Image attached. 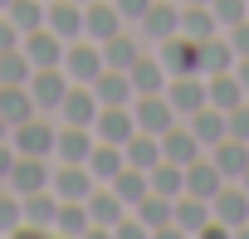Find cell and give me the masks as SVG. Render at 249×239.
<instances>
[{"mask_svg":"<svg viewBox=\"0 0 249 239\" xmlns=\"http://www.w3.org/2000/svg\"><path fill=\"white\" fill-rule=\"evenodd\" d=\"M69 83H73V78H69V73H64V64H59V68H35L25 88H30L35 107L54 117V112H59V102H64V93H69Z\"/></svg>","mask_w":249,"mask_h":239,"instance_id":"3","label":"cell"},{"mask_svg":"<svg viewBox=\"0 0 249 239\" xmlns=\"http://www.w3.org/2000/svg\"><path fill=\"white\" fill-rule=\"evenodd\" d=\"M225 186V176H220V166L210 161V152L205 156H196L191 166H186V190L191 195H200V200H215V190Z\"/></svg>","mask_w":249,"mask_h":239,"instance_id":"23","label":"cell"},{"mask_svg":"<svg viewBox=\"0 0 249 239\" xmlns=\"http://www.w3.org/2000/svg\"><path fill=\"white\" fill-rule=\"evenodd\" d=\"M93 186H98V181H93L88 161H59V171L49 176V190H54L59 200H88Z\"/></svg>","mask_w":249,"mask_h":239,"instance_id":"9","label":"cell"},{"mask_svg":"<svg viewBox=\"0 0 249 239\" xmlns=\"http://www.w3.org/2000/svg\"><path fill=\"white\" fill-rule=\"evenodd\" d=\"M181 5H210V0H181Z\"/></svg>","mask_w":249,"mask_h":239,"instance_id":"47","label":"cell"},{"mask_svg":"<svg viewBox=\"0 0 249 239\" xmlns=\"http://www.w3.org/2000/svg\"><path fill=\"white\" fill-rule=\"evenodd\" d=\"M234 49H230V34H210V39H200V73H225V68H234Z\"/></svg>","mask_w":249,"mask_h":239,"instance_id":"30","label":"cell"},{"mask_svg":"<svg viewBox=\"0 0 249 239\" xmlns=\"http://www.w3.org/2000/svg\"><path fill=\"white\" fill-rule=\"evenodd\" d=\"M122 30H127V20H122V10L112 5V0H88V5H83V34L93 44H107Z\"/></svg>","mask_w":249,"mask_h":239,"instance_id":"5","label":"cell"},{"mask_svg":"<svg viewBox=\"0 0 249 239\" xmlns=\"http://www.w3.org/2000/svg\"><path fill=\"white\" fill-rule=\"evenodd\" d=\"M54 122H49V112H35V117H25L20 127H10V147L20 152V156H54Z\"/></svg>","mask_w":249,"mask_h":239,"instance_id":"1","label":"cell"},{"mask_svg":"<svg viewBox=\"0 0 249 239\" xmlns=\"http://www.w3.org/2000/svg\"><path fill=\"white\" fill-rule=\"evenodd\" d=\"M132 117H137V132L161 137L176 122V107L166 102V93H142V98H132Z\"/></svg>","mask_w":249,"mask_h":239,"instance_id":"8","label":"cell"},{"mask_svg":"<svg viewBox=\"0 0 249 239\" xmlns=\"http://www.w3.org/2000/svg\"><path fill=\"white\" fill-rule=\"evenodd\" d=\"M39 107H35V98H30V88L25 83H0V117H5L10 127H20L25 117H35Z\"/></svg>","mask_w":249,"mask_h":239,"instance_id":"24","label":"cell"},{"mask_svg":"<svg viewBox=\"0 0 249 239\" xmlns=\"http://www.w3.org/2000/svg\"><path fill=\"white\" fill-rule=\"evenodd\" d=\"M142 59V49H137V39L122 30V34H112L107 44H103V68H132Z\"/></svg>","mask_w":249,"mask_h":239,"instance_id":"35","label":"cell"},{"mask_svg":"<svg viewBox=\"0 0 249 239\" xmlns=\"http://www.w3.org/2000/svg\"><path fill=\"white\" fill-rule=\"evenodd\" d=\"M249 93L239 88V78H234V68H225V73H205V102L210 107H220V112H230L234 102H244Z\"/></svg>","mask_w":249,"mask_h":239,"instance_id":"22","label":"cell"},{"mask_svg":"<svg viewBox=\"0 0 249 239\" xmlns=\"http://www.w3.org/2000/svg\"><path fill=\"white\" fill-rule=\"evenodd\" d=\"M98 93L93 83H69L64 102H59V122H78V127H93V117H98Z\"/></svg>","mask_w":249,"mask_h":239,"instance_id":"12","label":"cell"},{"mask_svg":"<svg viewBox=\"0 0 249 239\" xmlns=\"http://www.w3.org/2000/svg\"><path fill=\"white\" fill-rule=\"evenodd\" d=\"M239 186H244V190H249V171H244V176H239Z\"/></svg>","mask_w":249,"mask_h":239,"instance_id":"48","label":"cell"},{"mask_svg":"<svg viewBox=\"0 0 249 239\" xmlns=\"http://www.w3.org/2000/svg\"><path fill=\"white\" fill-rule=\"evenodd\" d=\"M10 166H15V147H10V137H5V142H0V181L10 176Z\"/></svg>","mask_w":249,"mask_h":239,"instance_id":"44","label":"cell"},{"mask_svg":"<svg viewBox=\"0 0 249 239\" xmlns=\"http://www.w3.org/2000/svg\"><path fill=\"white\" fill-rule=\"evenodd\" d=\"M44 25L64 44H73V39H83V5L78 0H44Z\"/></svg>","mask_w":249,"mask_h":239,"instance_id":"13","label":"cell"},{"mask_svg":"<svg viewBox=\"0 0 249 239\" xmlns=\"http://www.w3.org/2000/svg\"><path fill=\"white\" fill-rule=\"evenodd\" d=\"M30 73H35V64H30V54L20 44L0 49V83H30Z\"/></svg>","mask_w":249,"mask_h":239,"instance_id":"37","label":"cell"},{"mask_svg":"<svg viewBox=\"0 0 249 239\" xmlns=\"http://www.w3.org/2000/svg\"><path fill=\"white\" fill-rule=\"evenodd\" d=\"M137 132V117H132V102H117V107H98V117H93V137H103V142H127Z\"/></svg>","mask_w":249,"mask_h":239,"instance_id":"11","label":"cell"},{"mask_svg":"<svg viewBox=\"0 0 249 239\" xmlns=\"http://www.w3.org/2000/svg\"><path fill=\"white\" fill-rule=\"evenodd\" d=\"M93 127H78V122H64L59 132H54V156L59 161H88V152H93Z\"/></svg>","mask_w":249,"mask_h":239,"instance_id":"16","label":"cell"},{"mask_svg":"<svg viewBox=\"0 0 249 239\" xmlns=\"http://www.w3.org/2000/svg\"><path fill=\"white\" fill-rule=\"evenodd\" d=\"M210 10H215V20L230 30V25L249 20V0H210Z\"/></svg>","mask_w":249,"mask_h":239,"instance_id":"39","label":"cell"},{"mask_svg":"<svg viewBox=\"0 0 249 239\" xmlns=\"http://www.w3.org/2000/svg\"><path fill=\"white\" fill-rule=\"evenodd\" d=\"M210 215H215L225 229H244V224H249V190H244L239 181H225V186L215 190V200H210Z\"/></svg>","mask_w":249,"mask_h":239,"instance_id":"4","label":"cell"},{"mask_svg":"<svg viewBox=\"0 0 249 239\" xmlns=\"http://www.w3.org/2000/svg\"><path fill=\"white\" fill-rule=\"evenodd\" d=\"M122 166H127V156H122V147L117 142H93V152H88V171H93V181H112Z\"/></svg>","mask_w":249,"mask_h":239,"instance_id":"28","label":"cell"},{"mask_svg":"<svg viewBox=\"0 0 249 239\" xmlns=\"http://www.w3.org/2000/svg\"><path fill=\"white\" fill-rule=\"evenodd\" d=\"M54 234H98V229H93V215H88V205H83V200H59Z\"/></svg>","mask_w":249,"mask_h":239,"instance_id":"31","label":"cell"},{"mask_svg":"<svg viewBox=\"0 0 249 239\" xmlns=\"http://www.w3.org/2000/svg\"><path fill=\"white\" fill-rule=\"evenodd\" d=\"M83 205H88V215H93V229H112V224H117L122 215H127L122 195H117V190H112L107 181H98V186L88 190V200H83Z\"/></svg>","mask_w":249,"mask_h":239,"instance_id":"15","label":"cell"},{"mask_svg":"<svg viewBox=\"0 0 249 239\" xmlns=\"http://www.w3.org/2000/svg\"><path fill=\"white\" fill-rule=\"evenodd\" d=\"M107 186L122 195V205H127V210H132V205H137V200L152 190V181H147V171H142V166H122V171H117Z\"/></svg>","mask_w":249,"mask_h":239,"instance_id":"33","label":"cell"},{"mask_svg":"<svg viewBox=\"0 0 249 239\" xmlns=\"http://www.w3.org/2000/svg\"><path fill=\"white\" fill-rule=\"evenodd\" d=\"M157 59L166 64V73L171 78H181V73H200V39H191V34H171V39H157Z\"/></svg>","mask_w":249,"mask_h":239,"instance_id":"2","label":"cell"},{"mask_svg":"<svg viewBox=\"0 0 249 239\" xmlns=\"http://www.w3.org/2000/svg\"><path fill=\"white\" fill-rule=\"evenodd\" d=\"M147 181H152V190H157V195L176 200V195L186 190V166H176V161H166V156H161V161L147 171Z\"/></svg>","mask_w":249,"mask_h":239,"instance_id":"32","label":"cell"},{"mask_svg":"<svg viewBox=\"0 0 249 239\" xmlns=\"http://www.w3.org/2000/svg\"><path fill=\"white\" fill-rule=\"evenodd\" d=\"M0 15H10V20H15V30H20V39H25L30 30H39V25H44V0H10Z\"/></svg>","mask_w":249,"mask_h":239,"instance_id":"36","label":"cell"},{"mask_svg":"<svg viewBox=\"0 0 249 239\" xmlns=\"http://www.w3.org/2000/svg\"><path fill=\"white\" fill-rule=\"evenodd\" d=\"M152 39H171L176 30H181V5H176V0H152V5H147V15L137 20Z\"/></svg>","mask_w":249,"mask_h":239,"instance_id":"21","label":"cell"},{"mask_svg":"<svg viewBox=\"0 0 249 239\" xmlns=\"http://www.w3.org/2000/svg\"><path fill=\"white\" fill-rule=\"evenodd\" d=\"M225 122H230V137L249 142V98H244V102H234V107L225 112Z\"/></svg>","mask_w":249,"mask_h":239,"instance_id":"40","label":"cell"},{"mask_svg":"<svg viewBox=\"0 0 249 239\" xmlns=\"http://www.w3.org/2000/svg\"><path fill=\"white\" fill-rule=\"evenodd\" d=\"M230 49H234L239 59H249V20H239V25H230Z\"/></svg>","mask_w":249,"mask_h":239,"instance_id":"41","label":"cell"},{"mask_svg":"<svg viewBox=\"0 0 249 239\" xmlns=\"http://www.w3.org/2000/svg\"><path fill=\"white\" fill-rule=\"evenodd\" d=\"M112 5L122 10V20H142V15H147V5H152V0H112Z\"/></svg>","mask_w":249,"mask_h":239,"instance_id":"42","label":"cell"},{"mask_svg":"<svg viewBox=\"0 0 249 239\" xmlns=\"http://www.w3.org/2000/svg\"><path fill=\"white\" fill-rule=\"evenodd\" d=\"M20 224H25V200L10 186H0V234H20Z\"/></svg>","mask_w":249,"mask_h":239,"instance_id":"38","label":"cell"},{"mask_svg":"<svg viewBox=\"0 0 249 239\" xmlns=\"http://www.w3.org/2000/svg\"><path fill=\"white\" fill-rule=\"evenodd\" d=\"M20 49L30 54V64H35V68H59V64H64V49H69V44H64V39H59V34L49 30V25H39V30H30V34L20 39Z\"/></svg>","mask_w":249,"mask_h":239,"instance_id":"10","label":"cell"},{"mask_svg":"<svg viewBox=\"0 0 249 239\" xmlns=\"http://www.w3.org/2000/svg\"><path fill=\"white\" fill-rule=\"evenodd\" d=\"M186 127L200 137V147H205V152H210L215 142H225V137H230V122H225V112H220V107H210V102H205V107H196V112L186 117Z\"/></svg>","mask_w":249,"mask_h":239,"instance_id":"20","label":"cell"},{"mask_svg":"<svg viewBox=\"0 0 249 239\" xmlns=\"http://www.w3.org/2000/svg\"><path fill=\"white\" fill-rule=\"evenodd\" d=\"M234 78H239V88L249 93V59H234Z\"/></svg>","mask_w":249,"mask_h":239,"instance_id":"45","label":"cell"},{"mask_svg":"<svg viewBox=\"0 0 249 239\" xmlns=\"http://www.w3.org/2000/svg\"><path fill=\"white\" fill-rule=\"evenodd\" d=\"M20 44V30H15V20L10 15H0V49H15Z\"/></svg>","mask_w":249,"mask_h":239,"instance_id":"43","label":"cell"},{"mask_svg":"<svg viewBox=\"0 0 249 239\" xmlns=\"http://www.w3.org/2000/svg\"><path fill=\"white\" fill-rule=\"evenodd\" d=\"M210 161L220 166V176H225V181H239V176L249 171V142L225 137V142H215V147H210Z\"/></svg>","mask_w":249,"mask_h":239,"instance_id":"19","label":"cell"},{"mask_svg":"<svg viewBox=\"0 0 249 239\" xmlns=\"http://www.w3.org/2000/svg\"><path fill=\"white\" fill-rule=\"evenodd\" d=\"M78 5H88V0H78Z\"/></svg>","mask_w":249,"mask_h":239,"instance_id":"50","label":"cell"},{"mask_svg":"<svg viewBox=\"0 0 249 239\" xmlns=\"http://www.w3.org/2000/svg\"><path fill=\"white\" fill-rule=\"evenodd\" d=\"M127 78H132V98H142V93H166V78H171V73H166L161 59H147V54H142V59L127 68Z\"/></svg>","mask_w":249,"mask_h":239,"instance_id":"25","label":"cell"},{"mask_svg":"<svg viewBox=\"0 0 249 239\" xmlns=\"http://www.w3.org/2000/svg\"><path fill=\"white\" fill-rule=\"evenodd\" d=\"M93 93H98V102H103V107L132 102V78H127V68H103V73L93 78Z\"/></svg>","mask_w":249,"mask_h":239,"instance_id":"27","label":"cell"},{"mask_svg":"<svg viewBox=\"0 0 249 239\" xmlns=\"http://www.w3.org/2000/svg\"><path fill=\"white\" fill-rule=\"evenodd\" d=\"M64 73H69L73 83H93V78L103 73V44H93L88 34L73 39V44L64 49Z\"/></svg>","mask_w":249,"mask_h":239,"instance_id":"7","label":"cell"},{"mask_svg":"<svg viewBox=\"0 0 249 239\" xmlns=\"http://www.w3.org/2000/svg\"><path fill=\"white\" fill-rule=\"evenodd\" d=\"M49 156H20L15 152V166H10V176L0 181V186H10L15 195H35V190H44L49 186Z\"/></svg>","mask_w":249,"mask_h":239,"instance_id":"6","label":"cell"},{"mask_svg":"<svg viewBox=\"0 0 249 239\" xmlns=\"http://www.w3.org/2000/svg\"><path fill=\"white\" fill-rule=\"evenodd\" d=\"M161 156L176 161V166H191L196 156H205V147H200V137H196L191 127H176V122H171V127L161 132Z\"/></svg>","mask_w":249,"mask_h":239,"instance_id":"17","label":"cell"},{"mask_svg":"<svg viewBox=\"0 0 249 239\" xmlns=\"http://www.w3.org/2000/svg\"><path fill=\"white\" fill-rule=\"evenodd\" d=\"M10 137V122H5V117H0V142H5Z\"/></svg>","mask_w":249,"mask_h":239,"instance_id":"46","label":"cell"},{"mask_svg":"<svg viewBox=\"0 0 249 239\" xmlns=\"http://www.w3.org/2000/svg\"><path fill=\"white\" fill-rule=\"evenodd\" d=\"M181 34H191V39H210V34H220L215 10H210V5H181Z\"/></svg>","mask_w":249,"mask_h":239,"instance_id":"34","label":"cell"},{"mask_svg":"<svg viewBox=\"0 0 249 239\" xmlns=\"http://www.w3.org/2000/svg\"><path fill=\"white\" fill-rule=\"evenodd\" d=\"M5 5H10V0H0V10H5Z\"/></svg>","mask_w":249,"mask_h":239,"instance_id":"49","label":"cell"},{"mask_svg":"<svg viewBox=\"0 0 249 239\" xmlns=\"http://www.w3.org/2000/svg\"><path fill=\"white\" fill-rule=\"evenodd\" d=\"M122 156H127V166L152 171V166L161 161V137H152V132H132L127 142H122Z\"/></svg>","mask_w":249,"mask_h":239,"instance_id":"29","label":"cell"},{"mask_svg":"<svg viewBox=\"0 0 249 239\" xmlns=\"http://www.w3.org/2000/svg\"><path fill=\"white\" fill-rule=\"evenodd\" d=\"M132 215H137L147 229H157V234H176V224H171V200L157 195V190H147V195L132 205Z\"/></svg>","mask_w":249,"mask_h":239,"instance_id":"26","label":"cell"},{"mask_svg":"<svg viewBox=\"0 0 249 239\" xmlns=\"http://www.w3.org/2000/svg\"><path fill=\"white\" fill-rule=\"evenodd\" d=\"M20 200H25V229H35V234H54L59 195L44 186V190H35V195H20Z\"/></svg>","mask_w":249,"mask_h":239,"instance_id":"18","label":"cell"},{"mask_svg":"<svg viewBox=\"0 0 249 239\" xmlns=\"http://www.w3.org/2000/svg\"><path fill=\"white\" fill-rule=\"evenodd\" d=\"M166 102L176 107V117H191L196 107H205V73H181V78H166Z\"/></svg>","mask_w":249,"mask_h":239,"instance_id":"14","label":"cell"}]
</instances>
